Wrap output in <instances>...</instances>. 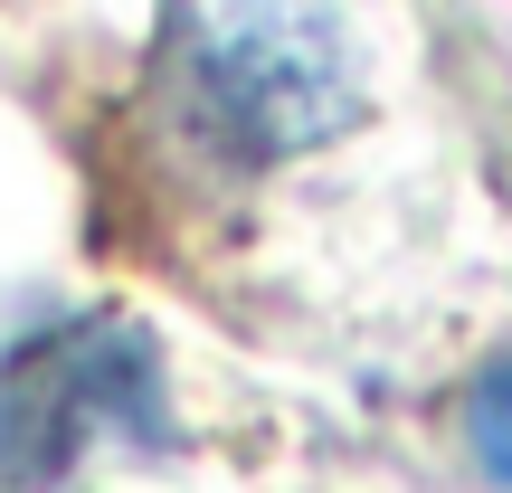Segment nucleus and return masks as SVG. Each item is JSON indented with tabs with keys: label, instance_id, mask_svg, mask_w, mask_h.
Masks as SVG:
<instances>
[{
	"label": "nucleus",
	"instance_id": "1",
	"mask_svg": "<svg viewBox=\"0 0 512 493\" xmlns=\"http://www.w3.org/2000/svg\"><path fill=\"white\" fill-rule=\"evenodd\" d=\"M171 86L219 162H294L361 124V57L332 0H181Z\"/></svg>",
	"mask_w": 512,
	"mask_h": 493
},
{
	"label": "nucleus",
	"instance_id": "2",
	"mask_svg": "<svg viewBox=\"0 0 512 493\" xmlns=\"http://www.w3.org/2000/svg\"><path fill=\"white\" fill-rule=\"evenodd\" d=\"M162 351L124 313H57L0 361V484L48 493L95 446H162Z\"/></svg>",
	"mask_w": 512,
	"mask_h": 493
},
{
	"label": "nucleus",
	"instance_id": "3",
	"mask_svg": "<svg viewBox=\"0 0 512 493\" xmlns=\"http://www.w3.org/2000/svg\"><path fill=\"white\" fill-rule=\"evenodd\" d=\"M465 446H475L484 484L512 493V351H503V361H484V380L465 389Z\"/></svg>",
	"mask_w": 512,
	"mask_h": 493
}]
</instances>
